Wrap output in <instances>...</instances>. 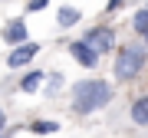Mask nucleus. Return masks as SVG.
<instances>
[{"instance_id":"f257e3e1","label":"nucleus","mask_w":148,"mask_h":138,"mask_svg":"<svg viewBox=\"0 0 148 138\" xmlns=\"http://www.w3.org/2000/svg\"><path fill=\"white\" fill-rule=\"evenodd\" d=\"M109 99H112V89L102 79H82V82L73 85V105H76L79 115H89V112L102 109Z\"/></svg>"},{"instance_id":"f03ea898","label":"nucleus","mask_w":148,"mask_h":138,"mask_svg":"<svg viewBox=\"0 0 148 138\" xmlns=\"http://www.w3.org/2000/svg\"><path fill=\"white\" fill-rule=\"evenodd\" d=\"M145 59H148V53H145L142 46H125V49H119V59H115V76H119L122 82H125V79H135V76L142 72Z\"/></svg>"},{"instance_id":"7ed1b4c3","label":"nucleus","mask_w":148,"mask_h":138,"mask_svg":"<svg viewBox=\"0 0 148 138\" xmlns=\"http://www.w3.org/2000/svg\"><path fill=\"white\" fill-rule=\"evenodd\" d=\"M86 43L95 49V53H109L112 46H115V33H112L109 27H95V30H89V36H86Z\"/></svg>"},{"instance_id":"20e7f679","label":"nucleus","mask_w":148,"mask_h":138,"mask_svg":"<svg viewBox=\"0 0 148 138\" xmlns=\"http://www.w3.org/2000/svg\"><path fill=\"white\" fill-rule=\"evenodd\" d=\"M36 53H40V46H36V43H27V40H23V43H16V46H13V53L7 56V66H10V69H20V66H27Z\"/></svg>"},{"instance_id":"39448f33","label":"nucleus","mask_w":148,"mask_h":138,"mask_svg":"<svg viewBox=\"0 0 148 138\" xmlns=\"http://www.w3.org/2000/svg\"><path fill=\"white\" fill-rule=\"evenodd\" d=\"M69 53H73V59H76L79 66H86V69H92L95 63H99V53H95V49H92V46H89L86 40L73 43V46H69Z\"/></svg>"},{"instance_id":"423d86ee","label":"nucleus","mask_w":148,"mask_h":138,"mask_svg":"<svg viewBox=\"0 0 148 138\" xmlns=\"http://www.w3.org/2000/svg\"><path fill=\"white\" fill-rule=\"evenodd\" d=\"M3 40L13 43V46H16V43H23V40H27V23H23V20H13L10 27L3 30Z\"/></svg>"},{"instance_id":"0eeeda50","label":"nucleus","mask_w":148,"mask_h":138,"mask_svg":"<svg viewBox=\"0 0 148 138\" xmlns=\"http://www.w3.org/2000/svg\"><path fill=\"white\" fill-rule=\"evenodd\" d=\"M132 118H135L138 125H148V96L132 102Z\"/></svg>"},{"instance_id":"6e6552de","label":"nucleus","mask_w":148,"mask_h":138,"mask_svg":"<svg viewBox=\"0 0 148 138\" xmlns=\"http://www.w3.org/2000/svg\"><path fill=\"white\" fill-rule=\"evenodd\" d=\"M79 20H82V13L76 10V7H63V10H59V27H76Z\"/></svg>"},{"instance_id":"1a4fd4ad","label":"nucleus","mask_w":148,"mask_h":138,"mask_svg":"<svg viewBox=\"0 0 148 138\" xmlns=\"http://www.w3.org/2000/svg\"><path fill=\"white\" fill-rule=\"evenodd\" d=\"M40 82H43V72H30V76H23V79H20V89H23V92H36Z\"/></svg>"},{"instance_id":"9d476101","label":"nucleus","mask_w":148,"mask_h":138,"mask_svg":"<svg viewBox=\"0 0 148 138\" xmlns=\"http://www.w3.org/2000/svg\"><path fill=\"white\" fill-rule=\"evenodd\" d=\"M56 128H59L56 122H33V125H30V132H33V135H53Z\"/></svg>"},{"instance_id":"9b49d317","label":"nucleus","mask_w":148,"mask_h":138,"mask_svg":"<svg viewBox=\"0 0 148 138\" xmlns=\"http://www.w3.org/2000/svg\"><path fill=\"white\" fill-rule=\"evenodd\" d=\"M132 23H135V30H138V33H148V7L135 13V20H132Z\"/></svg>"},{"instance_id":"f8f14e48","label":"nucleus","mask_w":148,"mask_h":138,"mask_svg":"<svg viewBox=\"0 0 148 138\" xmlns=\"http://www.w3.org/2000/svg\"><path fill=\"white\" fill-rule=\"evenodd\" d=\"M46 3H49V0H30V3H27V10H30V13H36V10H43Z\"/></svg>"},{"instance_id":"ddd939ff","label":"nucleus","mask_w":148,"mask_h":138,"mask_svg":"<svg viewBox=\"0 0 148 138\" xmlns=\"http://www.w3.org/2000/svg\"><path fill=\"white\" fill-rule=\"evenodd\" d=\"M122 7V0H109V10H119Z\"/></svg>"},{"instance_id":"4468645a","label":"nucleus","mask_w":148,"mask_h":138,"mask_svg":"<svg viewBox=\"0 0 148 138\" xmlns=\"http://www.w3.org/2000/svg\"><path fill=\"white\" fill-rule=\"evenodd\" d=\"M3 125H7V115H3V109H0V132H3Z\"/></svg>"},{"instance_id":"2eb2a0df","label":"nucleus","mask_w":148,"mask_h":138,"mask_svg":"<svg viewBox=\"0 0 148 138\" xmlns=\"http://www.w3.org/2000/svg\"><path fill=\"white\" fill-rule=\"evenodd\" d=\"M145 36H148V33H145Z\"/></svg>"}]
</instances>
